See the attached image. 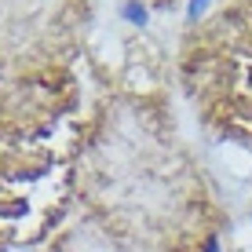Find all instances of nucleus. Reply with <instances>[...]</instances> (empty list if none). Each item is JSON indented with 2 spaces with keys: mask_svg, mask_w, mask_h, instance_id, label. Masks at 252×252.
I'll return each mask as SVG.
<instances>
[{
  "mask_svg": "<svg viewBox=\"0 0 252 252\" xmlns=\"http://www.w3.org/2000/svg\"><path fill=\"white\" fill-rule=\"evenodd\" d=\"M205 252H220V241H216V238H208V241H205Z\"/></svg>",
  "mask_w": 252,
  "mask_h": 252,
  "instance_id": "7ed1b4c3",
  "label": "nucleus"
},
{
  "mask_svg": "<svg viewBox=\"0 0 252 252\" xmlns=\"http://www.w3.org/2000/svg\"><path fill=\"white\" fill-rule=\"evenodd\" d=\"M205 4H208V0H190V7H187V19H190V22H197V15L205 11Z\"/></svg>",
  "mask_w": 252,
  "mask_h": 252,
  "instance_id": "f03ea898",
  "label": "nucleus"
},
{
  "mask_svg": "<svg viewBox=\"0 0 252 252\" xmlns=\"http://www.w3.org/2000/svg\"><path fill=\"white\" fill-rule=\"evenodd\" d=\"M125 19L132 22V26H143L146 22V7L139 4V0H128V4H125Z\"/></svg>",
  "mask_w": 252,
  "mask_h": 252,
  "instance_id": "f257e3e1",
  "label": "nucleus"
}]
</instances>
